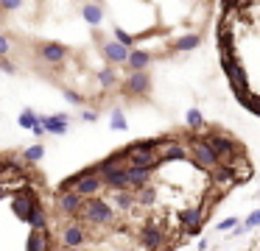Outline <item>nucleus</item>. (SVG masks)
Masks as SVG:
<instances>
[{"instance_id":"obj_1","label":"nucleus","mask_w":260,"mask_h":251,"mask_svg":"<svg viewBox=\"0 0 260 251\" xmlns=\"http://www.w3.org/2000/svg\"><path fill=\"white\" fill-rule=\"evenodd\" d=\"M76 221H87V223H112V221H115V209L107 204V201L98 198V195H92V198L84 201V209L76 215Z\"/></svg>"},{"instance_id":"obj_2","label":"nucleus","mask_w":260,"mask_h":251,"mask_svg":"<svg viewBox=\"0 0 260 251\" xmlns=\"http://www.w3.org/2000/svg\"><path fill=\"white\" fill-rule=\"evenodd\" d=\"M37 56H40L42 64H51V67H62L68 61V48L59 42H45L37 48Z\"/></svg>"},{"instance_id":"obj_3","label":"nucleus","mask_w":260,"mask_h":251,"mask_svg":"<svg viewBox=\"0 0 260 251\" xmlns=\"http://www.w3.org/2000/svg\"><path fill=\"white\" fill-rule=\"evenodd\" d=\"M101 53H104V59L109 61V64H129V56H132V48L129 45H123V42H104L101 45Z\"/></svg>"},{"instance_id":"obj_4","label":"nucleus","mask_w":260,"mask_h":251,"mask_svg":"<svg viewBox=\"0 0 260 251\" xmlns=\"http://www.w3.org/2000/svg\"><path fill=\"white\" fill-rule=\"evenodd\" d=\"M140 240H143V245L146 248H151V251H157V248H165V232H162V226L159 223H154V221H148L146 226H143V232H140Z\"/></svg>"},{"instance_id":"obj_5","label":"nucleus","mask_w":260,"mask_h":251,"mask_svg":"<svg viewBox=\"0 0 260 251\" xmlns=\"http://www.w3.org/2000/svg\"><path fill=\"white\" fill-rule=\"evenodd\" d=\"M148 89H151V81H148L146 70L129 73V78L123 81V92L126 95H148Z\"/></svg>"},{"instance_id":"obj_6","label":"nucleus","mask_w":260,"mask_h":251,"mask_svg":"<svg viewBox=\"0 0 260 251\" xmlns=\"http://www.w3.org/2000/svg\"><path fill=\"white\" fill-rule=\"evenodd\" d=\"M179 223H182V232L193 234L199 232V226L204 223V206H193V209H182L179 212Z\"/></svg>"},{"instance_id":"obj_7","label":"nucleus","mask_w":260,"mask_h":251,"mask_svg":"<svg viewBox=\"0 0 260 251\" xmlns=\"http://www.w3.org/2000/svg\"><path fill=\"white\" fill-rule=\"evenodd\" d=\"M84 195L81 193H76V190H70V193H59V206H62V212L64 215H70V218H76L81 209H84Z\"/></svg>"},{"instance_id":"obj_8","label":"nucleus","mask_w":260,"mask_h":251,"mask_svg":"<svg viewBox=\"0 0 260 251\" xmlns=\"http://www.w3.org/2000/svg\"><path fill=\"white\" fill-rule=\"evenodd\" d=\"M126 176H129V187L132 190H143V187L151 184V170H148V167L129 165V167H126Z\"/></svg>"},{"instance_id":"obj_9","label":"nucleus","mask_w":260,"mask_h":251,"mask_svg":"<svg viewBox=\"0 0 260 251\" xmlns=\"http://www.w3.org/2000/svg\"><path fill=\"white\" fill-rule=\"evenodd\" d=\"M210 176H213V182H215V184H221V187L238 184V173H235V167H232V165H224V162H221L218 167H213V170H210Z\"/></svg>"},{"instance_id":"obj_10","label":"nucleus","mask_w":260,"mask_h":251,"mask_svg":"<svg viewBox=\"0 0 260 251\" xmlns=\"http://www.w3.org/2000/svg\"><path fill=\"white\" fill-rule=\"evenodd\" d=\"M148 61H151V53H146L143 48H132V56H129V64H126V70H129V73L146 70Z\"/></svg>"},{"instance_id":"obj_11","label":"nucleus","mask_w":260,"mask_h":251,"mask_svg":"<svg viewBox=\"0 0 260 251\" xmlns=\"http://www.w3.org/2000/svg\"><path fill=\"white\" fill-rule=\"evenodd\" d=\"M112 201H115V209H120V212H129V209H135V204H137V195H132L129 190H115Z\"/></svg>"},{"instance_id":"obj_12","label":"nucleus","mask_w":260,"mask_h":251,"mask_svg":"<svg viewBox=\"0 0 260 251\" xmlns=\"http://www.w3.org/2000/svg\"><path fill=\"white\" fill-rule=\"evenodd\" d=\"M81 243H84V229H81L79 223H70V226L64 229V245H68V248H79Z\"/></svg>"},{"instance_id":"obj_13","label":"nucleus","mask_w":260,"mask_h":251,"mask_svg":"<svg viewBox=\"0 0 260 251\" xmlns=\"http://www.w3.org/2000/svg\"><path fill=\"white\" fill-rule=\"evenodd\" d=\"M28 251H48V232H45V229H31Z\"/></svg>"},{"instance_id":"obj_14","label":"nucleus","mask_w":260,"mask_h":251,"mask_svg":"<svg viewBox=\"0 0 260 251\" xmlns=\"http://www.w3.org/2000/svg\"><path fill=\"white\" fill-rule=\"evenodd\" d=\"M45 128L48 134H68V115H53V117H45Z\"/></svg>"},{"instance_id":"obj_15","label":"nucleus","mask_w":260,"mask_h":251,"mask_svg":"<svg viewBox=\"0 0 260 251\" xmlns=\"http://www.w3.org/2000/svg\"><path fill=\"white\" fill-rule=\"evenodd\" d=\"M199 42H202V33H185L174 42V50H193L199 48Z\"/></svg>"},{"instance_id":"obj_16","label":"nucleus","mask_w":260,"mask_h":251,"mask_svg":"<svg viewBox=\"0 0 260 251\" xmlns=\"http://www.w3.org/2000/svg\"><path fill=\"white\" fill-rule=\"evenodd\" d=\"M81 14H84V20L90 22V25H98V22H101V9H98L92 0H87V3L81 6Z\"/></svg>"},{"instance_id":"obj_17","label":"nucleus","mask_w":260,"mask_h":251,"mask_svg":"<svg viewBox=\"0 0 260 251\" xmlns=\"http://www.w3.org/2000/svg\"><path fill=\"white\" fill-rule=\"evenodd\" d=\"M28 223H31V229H45V226H48V218H45V209H42V204L34 206V212H31Z\"/></svg>"},{"instance_id":"obj_18","label":"nucleus","mask_w":260,"mask_h":251,"mask_svg":"<svg viewBox=\"0 0 260 251\" xmlns=\"http://www.w3.org/2000/svg\"><path fill=\"white\" fill-rule=\"evenodd\" d=\"M187 126L196 128V131L204 126V117H202V112H199V109H190V112H187Z\"/></svg>"},{"instance_id":"obj_19","label":"nucleus","mask_w":260,"mask_h":251,"mask_svg":"<svg viewBox=\"0 0 260 251\" xmlns=\"http://www.w3.org/2000/svg\"><path fill=\"white\" fill-rule=\"evenodd\" d=\"M137 204H154V187L148 184V187L137 190Z\"/></svg>"},{"instance_id":"obj_20","label":"nucleus","mask_w":260,"mask_h":251,"mask_svg":"<svg viewBox=\"0 0 260 251\" xmlns=\"http://www.w3.org/2000/svg\"><path fill=\"white\" fill-rule=\"evenodd\" d=\"M37 123H40V117H37L34 112H28V109H25L23 115H20V126H23V128H34Z\"/></svg>"},{"instance_id":"obj_21","label":"nucleus","mask_w":260,"mask_h":251,"mask_svg":"<svg viewBox=\"0 0 260 251\" xmlns=\"http://www.w3.org/2000/svg\"><path fill=\"white\" fill-rule=\"evenodd\" d=\"M42 154H45V148H42V145H34V148H28V151L23 154V159H25V162H37Z\"/></svg>"},{"instance_id":"obj_22","label":"nucleus","mask_w":260,"mask_h":251,"mask_svg":"<svg viewBox=\"0 0 260 251\" xmlns=\"http://www.w3.org/2000/svg\"><path fill=\"white\" fill-rule=\"evenodd\" d=\"M25 0H0V11H17Z\"/></svg>"},{"instance_id":"obj_23","label":"nucleus","mask_w":260,"mask_h":251,"mask_svg":"<svg viewBox=\"0 0 260 251\" xmlns=\"http://www.w3.org/2000/svg\"><path fill=\"white\" fill-rule=\"evenodd\" d=\"M12 53V42H9V37L3 31H0V56H9Z\"/></svg>"},{"instance_id":"obj_24","label":"nucleus","mask_w":260,"mask_h":251,"mask_svg":"<svg viewBox=\"0 0 260 251\" xmlns=\"http://www.w3.org/2000/svg\"><path fill=\"white\" fill-rule=\"evenodd\" d=\"M112 128H126V117H123V112H112Z\"/></svg>"},{"instance_id":"obj_25","label":"nucleus","mask_w":260,"mask_h":251,"mask_svg":"<svg viewBox=\"0 0 260 251\" xmlns=\"http://www.w3.org/2000/svg\"><path fill=\"white\" fill-rule=\"evenodd\" d=\"M254 226H260V209L252 212V215L246 218V223H243V229H254ZM243 229H241V232H243Z\"/></svg>"},{"instance_id":"obj_26","label":"nucleus","mask_w":260,"mask_h":251,"mask_svg":"<svg viewBox=\"0 0 260 251\" xmlns=\"http://www.w3.org/2000/svg\"><path fill=\"white\" fill-rule=\"evenodd\" d=\"M64 98H68L70 103H84V95L73 92V89H64Z\"/></svg>"},{"instance_id":"obj_27","label":"nucleus","mask_w":260,"mask_h":251,"mask_svg":"<svg viewBox=\"0 0 260 251\" xmlns=\"http://www.w3.org/2000/svg\"><path fill=\"white\" fill-rule=\"evenodd\" d=\"M0 70H6V73H17V67H14V61H12V59L0 56Z\"/></svg>"},{"instance_id":"obj_28","label":"nucleus","mask_w":260,"mask_h":251,"mask_svg":"<svg viewBox=\"0 0 260 251\" xmlns=\"http://www.w3.org/2000/svg\"><path fill=\"white\" fill-rule=\"evenodd\" d=\"M238 223V218H226L224 223H218V232H226V229H232Z\"/></svg>"},{"instance_id":"obj_29","label":"nucleus","mask_w":260,"mask_h":251,"mask_svg":"<svg viewBox=\"0 0 260 251\" xmlns=\"http://www.w3.org/2000/svg\"><path fill=\"white\" fill-rule=\"evenodd\" d=\"M84 120L92 123V120H98V115H95V112H84Z\"/></svg>"},{"instance_id":"obj_30","label":"nucleus","mask_w":260,"mask_h":251,"mask_svg":"<svg viewBox=\"0 0 260 251\" xmlns=\"http://www.w3.org/2000/svg\"><path fill=\"white\" fill-rule=\"evenodd\" d=\"M6 193H9V190H6V187H0V195H6Z\"/></svg>"},{"instance_id":"obj_31","label":"nucleus","mask_w":260,"mask_h":251,"mask_svg":"<svg viewBox=\"0 0 260 251\" xmlns=\"http://www.w3.org/2000/svg\"><path fill=\"white\" fill-rule=\"evenodd\" d=\"M68 251H79V248H68Z\"/></svg>"}]
</instances>
